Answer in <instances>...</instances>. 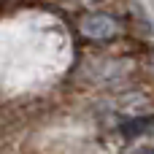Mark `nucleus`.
I'll return each mask as SVG.
<instances>
[{"mask_svg": "<svg viewBox=\"0 0 154 154\" xmlns=\"http://www.w3.org/2000/svg\"><path fill=\"white\" fill-rule=\"evenodd\" d=\"M146 127H152V119H133V122H127V125L122 127V133H125L127 138H133V135H138V133L146 130Z\"/></svg>", "mask_w": 154, "mask_h": 154, "instance_id": "nucleus-2", "label": "nucleus"}, {"mask_svg": "<svg viewBox=\"0 0 154 154\" xmlns=\"http://www.w3.org/2000/svg\"><path fill=\"white\" fill-rule=\"evenodd\" d=\"M81 30L87 35H92V38H106V35H114L116 27H114V22L108 16H87L84 24H81Z\"/></svg>", "mask_w": 154, "mask_h": 154, "instance_id": "nucleus-1", "label": "nucleus"}, {"mask_svg": "<svg viewBox=\"0 0 154 154\" xmlns=\"http://www.w3.org/2000/svg\"><path fill=\"white\" fill-rule=\"evenodd\" d=\"M133 154H154V149H138V152H133Z\"/></svg>", "mask_w": 154, "mask_h": 154, "instance_id": "nucleus-3", "label": "nucleus"}]
</instances>
